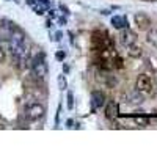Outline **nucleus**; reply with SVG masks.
<instances>
[{
  "label": "nucleus",
  "mask_w": 157,
  "mask_h": 157,
  "mask_svg": "<svg viewBox=\"0 0 157 157\" xmlns=\"http://www.w3.org/2000/svg\"><path fill=\"white\" fill-rule=\"evenodd\" d=\"M30 68H32V72L36 78H44L47 75V64H46L44 55L39 54V57H35L30 61Z\"/></svg>",
  "instance_id": "1"
},
{
  "label": "nucleus",
  "mask_w": 157,
  "mask_h": 157,
  "mask_svg": "<svg viewBox=\"0 0 157 157\" xmlns=\"http://www.w3.org/2000/svg\"><path fill=\"white\" fill-rule=\"evenodd\" d=\"M46 113V107L43 105L41 102H30L27 107H25V115H27L29 120L32 121H38L41 120Z\"/></svg>",
  "instance_id": "2"
},
{
  "label": "nucleus",
  "mask_w": 157,
  "mask_h": 157,
  "mask_svg": "<svg viewBox=\"0 0 157 157\" xmlns=\"http://www.w3.org/2000/svg\"><path fill=\"white\" fill-rule=\"evenodd\" d=\"M135 88H137V91H140V93H151V91H152L151 78L148 75H145V74L138 75L137 82H135Z\"/></svg>",
  "instance_id": "3"
},
{
  "label": "nucleus",
  "mask_w": 157,
  "mask_h": 157,
  "mask_svg": "<svg viewBox=\"0 0 157 157\" xmlns=\"http://www.w3.org/2000/svg\"><path fill=\"white\" fill-rule=\"evenodd\" d=\"M134 21H135V25L138 30H148L151 27V19L145 13H137L134 16Z\"/></svg>",
  "instance_id": "4"
},
{
  "label": "nucleus",
  "mask_w": 157,
  "mask_h": 157,
  "mask_svg": "<svg viewBox=\"0 0 157 157\" xmlns=\"http://www.w3.org/2000/svg\"><path fill=\"white\" fill-rule=\"evenodd\" d=\"M91 104H93L94 110L104 107V105H105V94H104L102 91H99V90L93 91V93H91Z\"/></svg>",
  "instance_id": "5"
},
{
  "label": "nucleus",
  "mask_w": 157,
  "mask_h": 157,
  "mask_svg": "<svg viewBox=\"0 0 157 157\" xmlns=\"http://www.w3.org/2000/svg\"><path fill=\"white\" fill-rule=\"evenodd\" d=\"M120 38H121V43H123L126 47H127L129 44H134V43L137 41V36H135V33H134V32H130L129 29H123V30H121Z\"/></svg>",
  "instance_id": "6"
},
{
  "label": "nucleus",
  "mask_w": 157,
  "mask_h": 157,
  "mask_svg": "<svg viewBox=\"0 0 157 157\" xmlns=\"http://www.w3.org/2000/svg\"><path fill=\"white\" fill-rule=\"evenodd\" d=\"M112 25L118 30H123V29H127V19L126 16H113L112 17Z\"/></svg>",
  "instance_id": "7"
},
{
  "label": "nucleus",
  "mask_w": 157,
  "mask_h": 157,
  "mask_svg": "<svg viewBox=\"0 0 157 157\" xmlns=\"http://www.w3.org/2000/svg\"><path fill=\"white\" fill-rule=\"evenodd\" d=\"M141 54H143V49L138 46V44H129L127 46V55L130 57V58H140L141 57Z\"/></svg>",
  "instance_id": "8"
},
{
  "label": "nucleus",
  "mask_w": 157,
  "mask_h": 157,
  "mask_svg": "<svg viewBox=\"0 0 157 157\" xmlns=\"http://www.w3.org/2000/svg\"><path fill=\"white\" fill-rule=\"evenodd\" d=\"M105 116L109 118V120H115V118L118 116V104L115 102H110L107 109H105Z\"/></svg>",
  "instance_id": "9"
},
{
  "label": "nucleus",
  "mask_w": 157,
  "mask_h": 157,
  "mask_svg": "<svg viewBox=\"0 0 157 157\" xmlns=\"http://www.w3.org/2000/svg\"><path fill=\"white\" fill-rule=\"evenodd\" d=\"M129 99H130L129 102H130V104H134V105H140V104L145 101V98H143V94L140 93V91H135V93H132Z\"/></svg>",
  "instance_id": "10"
},
{
  "label": "nucleus",
  "mask_w": 157,
  "mask_h": 157,
  "mask_svg": "<svg viewBox=\"0 0 157 157\" xmlns=\"http://www.w3.org/2000/svg\"><path fill=\"white\" fill-rule=\"evenodd\" d=\"M134 121H135V124H138V126H141V127H146V126L149 124V120H148V118H146V116H141V115L135 116Z\"/></svg>",
  "instance_id": "11"
},
{
  "label": "nucleus",
  "mask_w": 157,
  "mask_h": 157,
  "mask_svg": "<svg viewBox=\"0 0 157 157\" xmlns=\"http://www.w3.org/2000/svg\"><path fill=\"white\" fill-rule=\"evenodd\" d=\"M148 43L152 44L154 47H157V29H154L148 33Z\"/></svg>",
  "instance_id": "12"
},
{
  "label": "nucleus",
  "mask_w": 157,
  "mask_h": 157,
  "mask_svg": "<svg viewBox=\"0 0 157 157\" xmlns=\"http://www.w3.org/2000/svg\"><path fill=\"white\" fill-rule=\"evenodd\" d=\"M32 6H33V11L36 13V14H44V11L47 10V8H46V6H44L43 3H39V2H36V3H33Z\"/></svg>",
  "instance_id": "13"
},
{
  "label": "nucleus",
  "mask_w": 157,
  "mask_h": 157,
  "mask_svg": "<svg viewBox=\"0 0 157 157\" xmlns=\"http://www.w3.org/2000/svg\"><path fill=\"white\" fill-rule=\"evenodd\" d=\"M57 80H58V88H60L61 91L68 88V82H66V77H64L63 74H60V75H58V78H57Z\"/></svg>",
  "instance_id": "14"
},
{
  "label": "nucleus",
  "mask_w": 157,
  "mask_h": 157,
  "mask_svg": "<svg viewBox=\"0 0 157 157\" xmlns=\"http://www.w3.org/2000/svg\"><path fill=\"white\" fill-rule=\"evenodd\" d=\"M68 109L69 110L74 109V96H72V93H68Z\"/></svg>",
  "instance_id": "15"
},
{
  "label": "nucleus",
  "mask_w": 157,
  "mask_h": 157,
  "mask_svg": "<svg viewBox=\"0 0 157 157\" xmlns=\"http://www.w3.org/2000/svg\"><path fill=\"white\" fill-rule=\"evenodd\" d=\"M55 58H57V60H60V61H61V60H64V58H66V52H61V50H60V52H57V54H55Z\"/></svg>",
  "instance_id": "16"
},
{
  "label": "nucleus",
  "mask_w": 157,
  "mask_h": 157,
  "mask_svg": "<svg viewBox=\"0 0 157 157\" xmlns=\"http://www.w3.org/2000/svg\"><path fill=\"white\" fill-rule=\"evenodd\" d=\"M5 60V50L2 49V47H0V63H2Z\"/></svg>",
  "instance_id": "17"
},
{
  "label": "nucleus",
  "mask_w": 157,
  "mask_h": 157,
  "mask_svg": "<svg viewBox=\"0 0 157 157\" xmlns=\"http://www.w3.org/2000/svg\"><path fill=\"white\" fill-rule=\"evenodd\" d=\"M36 2H39V3H43L46 8H49V0H36Z\"/></svg>",
  "instance_id": "18"
},
{
  "label": "nucleus",
  "mask_w": 157,
  "mask_h": 157,
  "mask_svg": "<svg viewBox=\"0 0 157 157\" xmlns=\"http://www.w3.org/2000/svg\"><path fill=\"white\" fill-rule=\"evenodd\" d=\"M60 8H61V11H64V13H69V11H68V8H66V6H63V5H60Z\"/></svg>",
  "instance_id": "19"
},
{
  "label": "nucleus",
  "mask_w": 157,
  "mask_h": 157,
  "mask_svg": "<svg viewBox=\"0 0 157 157\" xmlns=\"http://www.w3.org/2000/svg\"><path fill=\"white\" fill-rule=\"evenodd\" d=\"M35 2H36V0H27V3H29V5H30V6H32V5H33V3H35Z\"/></svg>",
  "instance_id": "20"
},
{
  "label": "nucleus",
  "mask_w": 157,
  "mask_h": 157,
  "mask_svg": "<svg viewBox=\"0 0 157 157\" xmlns=\"http://www.w3.org/2000/svg\"><path fill=\"white\" fill-rule=\"evenodd\" d=\"M143 2H152V0H143Z\"/></svg>",
  "instance_id": "21"
}]
</instances>
